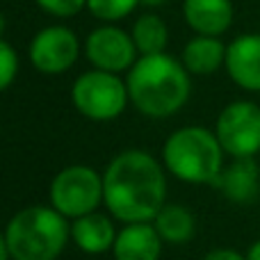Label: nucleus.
<instances>
[{"mask_svg": "<svg viewBox=\"0 0 260 260\" xmlns=\"http://www.w3.org/2000/svg\"><path fill=\"white\" fill-rule=\"evenodd\" d=\"M167 203V169L142 148H126L103 171L105 212L121 224L153 221Z\"/></svg>", "mask_w": 260, "mask_h": 260, "instance_id": "nucleus-1", "label": "nucleus"}, {"mask_svg": "<svg viewBox=\"0 0 260 260\" xmlns=\"http://www.w3.org/2000/svg\"><path fill=\"white\" fill-rule=\"evenodd\" d=\"M123 78L130 105L146 119L174 117L192 96V76L169 53L142 55Z\"/></svg>", "mask_w": 260, "mask_h": 260, "instance_id": "nucleus-2", "label": "nucleus"}, {"mask_svg": "<svg viewBox=\"0 0 260 260\" xmlns=\"http://www.w3.org/2000/svg\"><path fill=\"white\" fill-rule=\"evenodd\" d=\"M224 148L215 130L206 126H180L162 144L167 174L187 185H215L224 171Z\"/></svg>", "mask_w": 260, "mask_h": 260, "instance_id": "nucleus-3", "label": "nucleus"}, {"mask_svg": "<svg viewBox=\"0 0 260 260\" xmlns=\"http://www.w3.org/2000/svg\"><path fill=\"white\" fill-rule=\"evenodd\" d=\"M3 231L12 260H57L71 242V221L50 203L18 210Z\"/></svg>", "mask_w": 260, "mask_h": 260, "instance_id": "nucleus-4", "label": "nucleus"}, {"mask_svg": "<svg viewBox=\"0 0 260 260\" xmlns=\"http://www.w3.org/2000/svg\"><path fill=\"white\" fill-rule=\"evenodd\" d=\"M71 103L80 117L94 123L114 121L130 105L126 78L117 76V73L89 69L73 80Z\"/></svg>", "mask_w": 260, "mask_h": 260, "instance_id": "nucleus-5", "label": "nucleus"}, {"mask_svg": "<svg viewBox=\"0 0 260 260\" xmlns=\"http://www.w3.org/2000/svg\"><path fill=\"white\" fill-rule=\"evenodd\" d=\"M48 203L69 221L96 212L103 206V171L89 165H69L53 176Z\"/></svg>", "mask_w": 260, "mask_h": 260, "instance_id": "nucleus-6", "label": "nucleus"}, {"mask_svg": "<svg viewBox=\"0 0 260 260\" xmlns=\"http://www.w3.org/2000/svg\"><path fill=\"white\" fill-rule=\"evenodd\" d=\"M212 130L231 160L256 157L260 153V105L251 99L231 101L217 114Z\"/></svg>", "mask_w": 260, "mask_h": 260, "instance_id": "nucleus-7", "label": "nucleus"}, {"mask_svg": "<svg viewBox=\"0 0 260 260\" xmlns=\"http://www.w3.org/2000/svg\"><path fill=\"white\" fill-rule=\"evenodd\" d=\"M82 55V41L69 25H46L30 39L27 59L44 76H62L76 67Z\"/></svg>", "mask_w": 260, "mask_h": 260, "instance_id": "nucleus-8", "label": "nucleus"}, {"mask_svg": "<svg viewBox=\"0 0 260 260\" xmlns=\"http://www.w3.org/2000/svg\"><path fill=\"white\" fill-rule=\"evenodd\" d=\"M82 55L91 69L123 76L139 59L130 30H123L119 23H103L94 27L82 41Z\"/></svg>", "mask_w": 260, "mask_h": 260, "instance_id": "nucleus-9", "label": "nucleus"}, {"mask_svg": "<svg viewBox=\"0 0 260 260\" xmlns=\"http://www.w3.org/2000/svg\"><path fill=\"white\" fill-rule=\"evenodd\" d=\"M224 69L235 87L260 94V32H242L226 44Z\"/></svg>", "mask_w": 260, "mask_h": 260, "instance_id": "nucleus-10", "label": "nucleus"}, {"mask_svg": "<svg viewBox=\"0 0 260 260\" xmlns=\"http://www.w3.org/2000/svg\"><path fill=\"white\" fill-rule=\"evenodd\" d=\"M219 189L226 201L235 206H251L260 197V167L256 157L231 160L219 174L217 183L212 185Z\"/></svg>", "mask_w": 260, "mask_h": 260, "instance_id": "nucleus-11", "label": "nucleus"}, {"mask_svg": "<svg viewBox=\"0 0 260 260\" xmlns=\"http://www.w3.org/2000/svg\"><path fill=\"white\" fill-rule=\"evenodd\" d=\"M183 18L194 35L224 37L235 18L233 0H183Z\"/></svg>", "mask_w": 260, "mask_h": 260, "instance_id": "nucleus-12", "label": "nucleus"}, {"mask_svg": "<svg viewBox=\"0 0 260 260\" xmlns=\"http://www.w3.org/2000/svg\"><path fill=\"white\" fill-rule=\"evenodd\" d=\"M119 229L110 212H89L71 221V242L87 256H103L112 251Z\"/></svg>", "mask_w": 260, "mask_h": 260, "instance_id": "nucleus-13", "label": "nucleus"}, {"mask_svg": "<svg viewBox=\"0 0 260 260\" xmlns=\"http://www.w3.org/2000/svg\"><path fill=\"white\" fill-rule=\"evenodd\" d=\"M165 242H162L153 221L139 224H121L112 247L114 260H160Z\"/></svg>", "mask_w": 260, "mask_h": 260, "instance_id": "nucleus-14", "label": "nucleus"}, {"mask_svg": "<svg viewBox=\"0 0 260 260\" xmlns=\"http://www.w3.org/2000/svg\"><path fill=\"white\" fill-rule=\"evenodd\" d=\"M180 62L192 78H208L219 69H224L226 44L221 41V37L194 35L192 39L185 41L183 50H180Z\"/></svg>", "mask_w": 260, "mask_h": 260, "instance_id": "nucleus-15", "label": "nucleus"}, {"mask_svg": "<svg viewBox=\"0 0 260 260\" xmlns=\"http://www.w3.org/2000/svg\"><path fill=\"white\" fill-rule=\"evenodd\" d=\"M153 226L157 229L162 242L171 247H183L189 244L197 235V217L183 203H165L157 217L153 219Z\"/></svg>", "mask_w": 260, "mask_h": 260, "instance_id": "nucleus-16", "label": "nucleus"}, {"mask_svg": "<svg viewBox=\"0 0 260 260\" xmlns=\"http://www.w3.org/2000/svg\"><path fill=\"white\" fill-rule=\"evenodd\" d=\"M130 37L135 41V48H137L139 57L142 55L167 53V46H169V27H167L165 18L155 12L139 14L133 21Z\"/></svg>", "mask_w": 260, "mask_h": 260, "instance_id": "nucleus-17", "label": "nucleus"}, {"mask_svg": "<svg viewBox=\"0 0 260 260\" xmlns=\"http://www.w3.org/2000/svg\"><path fill=\"white\" fill-rule=\"evenodd\" d=\"M139 7V0H87V12L101 23H119Z\"/></svg>", "mask_w": 260, "mask_h": 260, "instance_id": "nucleus-18", "label": "nucleus"}, {"mask_svg": "<svg viewBox=\"0 0 260 260\" xmlns=\"http://www.w3.org/2000/svg\"><path fill=\"white\" fill-rule=\"evenodd\" d=\"M18 67H21V59H18L16 48L3 37L0 39V94L14 85L18 76Z\"/></svg>", "mask_w": 260, "mask_h": 260, "instance_id": "nucleus-19", "label": "nucleus"}, {"mask_svg": "<svg viewBox=\"0 0 260 260\" xmlns=\"http://www.w3.org/2000/svg\"><path fill=\"white\" fill-rule=\"evenodd\" d=\"M37 7L53 18H73L87 9V0H35Z\"/></svg>", "mask_w": 260, "mask_h": 260, "instance_id": "nucleus-20", "label": "nucleus"}, {"mask_svg": "<svg viewBox=\"0 0 260 260\" xmlns=\"http://www.w3.org/2000/svg\"><path fill=\"white\" fill-rule=\"evenodd\" d=\"M201 260H247V256H244V253H240L238 249L217 247V249H210L208 253H203Z\"/></svg>", "mask_w": 260, "mask_h": 260, "instance_id": "nucleus-21", "label": "nucleus"}, {"mask_svg": "<svg viewBox=\"0 0 260 260\" xmlns=\"http://www.w3.org/2000/svg\"><path fill=\"white\" fill-rule=\"evenodd\" d=\"M244 256H247V260H260V238L247 249V253H244Z\"/></svg>", "mask_w": 260, "mask_h": 260, "instance_id": "nucleus-22", "label": "nucleus"}, {"mask_svg": "<svg viewBox=\"0 0 260 260\" xmlns=\"http://www.w3.org/2000/svg\"><path fill=\"white\" fill-rule=\"evenodd\" d=\"M0 260H12L9 256V249H7V240H5V231L0 229Z\"/></svg>", "mask_w": 260, "mask_h": 260, "instance_id": "nucleus-23", "label": "nucleus"}, {"mask_svg": "<svg viewBox=\"0 0 260 260\" xmlns=\"http://www.w3.org/2000/svg\"><path fill=\"white\" fill-rule=\"evenodd\" d=\"M169 0H139V5H144V7L148 9H155V7H162V5H167Z\"/></svg>", "mask_w": 260, "mask_h": 260, "instance_id": "nucleus-24", "label": "nucleus"}, {"mask_svg": "<svg viewBox=\"0 0 260 260\" xmlns=\"http://www.w3.org/2000/svg\"><path fill=\"white\" fill-rule=\"evenodd\" d=\"M5 30H7V16L0 12V39L5 37Z\"/></svg>", "mask_w": 260, "mask_h": 260, "instance_id": "nucleus-25", "label": "nucleus"}]
</instances>
